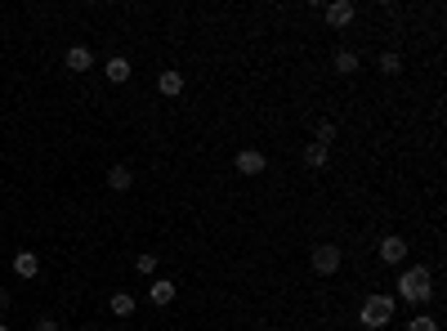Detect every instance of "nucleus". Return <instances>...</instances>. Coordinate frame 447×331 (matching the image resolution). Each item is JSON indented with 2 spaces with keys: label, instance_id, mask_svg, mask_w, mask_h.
Wrapping results in <instances>:
<instances>
[{
  "label": "nucleus",
  "instance_id": "nucleus-12",
  "mask_svg": "<svg viewBox=\"0 0 447 331\" xmlns=\"http://www.w3.org/2000/svg\"><path fill=\"white\" fill-rule=\"evenodd\" d=\"M157 90H161L165 98L184 94V72H161V76H157Z\"/></svg>",
  "mask_w": 447,
  "mask_h": 331
},
{
  "label": "nucleus",
  "instance_id": "nucleus-17",
  "mask_svg": "<svg viewBox=\"0 0 447 331\" xmlns=\"http://www.w3.org/2000/svg\"><path fill=\"white\" fill-rule=\"evenodd\" d=\"M313 135H318V139H313V143H336V121H318V130H313Z\"/></svg>",
  "mask_w": 447,
  "mask_h": 331
},
{
  "label": "nucleus",
  "instance_id": "nucleus-9",
  "mask_svg": "<svg viewBox=\"0 0 447 331\" xmlns=\"http://www.w3.org/2000/svg\"><path fill=\"white\" fill-rule=\"evenodd\" d=\"M63 63H68V72H90V68H94V54H90L86 45H72Z\"/></svg>",
  "mask_w": 447,
  "mask_h": 331
},
{
  "label": "nucleus",
  "instance_id": "nucleus-10",
  "mask_svg": "<svg viewBox=\"0 0 447 331\" xmlns=\"http://www.w3.org/2000/svg\"><path fill=\"white\" fill-rule=\"evenodd\" d=\"M108 188L130 193V188H135V170H130V166H112V170H108Z\"/></svg>",
  "mask_w": 447,
  "mask_h": 331
},
{
  "label": "nucleus",
  "instance_id": "nucleus-7",
  "mask_svg": "<svg viewBox=\"0 0 447 331\" xmlns=\"http://www.w3.org/2000/svg\"><path fill=\"white\" fill-rule=\"evenodd\" d=\"M175 295H179V287L170 282V277H157V282H153V287H148V300H153V305H161V309H165V305H170V300H175Z\"/></svg>",
  "mask_w": 447,
  "mask_h": 331
},
{
  "label": "nucleus",
  "instance_id": "nucleus-4",
  "mask_svg": "<svg viewBox=\"0 0 447 331\" xmlns=\"http://www.w3.org/2000/svg\"><path fill=\"white\" fill-rule=\"evenodd\" d=\"M358 19V5H354V0H331V5H327V23L331 27H349Z\"/></svg>",
  "mask_w": 447,
  "mask_h": 331
},
{
  "label": "nucleus",
  "instance_id": "nucleus-1",
  "mask_svg": "<svg viewBox=\"0 0 447 331\" xmlns=\"http://www.w3.org/2000/svg\"><path fill=\"white\" fill-rule=\"evenodd\" d=\"M429 295H434V277H429V269H403V277H399V295H394V300H407V305H425Z\"/></svg>",
  "mask_w": 447,
  "mask_h": 331
},
{
  "label": "nucleus",
  "instance_id": "nucleus-3",
  "mask_svg": "<svg viewBox=\"0 0 447 331\" xmlns=\"http://www.w3.org/2000/svg\"><path fill=\"white\" fill-rule=\"evenodd\" d=\"M313 273H322V277H331L340 269V246H331V242H322V246H313Z\"/></svg>",
  "mask_w": 447,
  "mask_h": 331
},
{
  "label": "nucleus",
  "instance_id": "nucleus-8",
  "mask_svg": "<svg viewBox=\"0 0 447 331\" xmlns=\"http://www.w3.org/2000/svg\"><path fill=\"white\" fill-rule=\"evenodd\" d=\"M14 273L31 282V277L41 273V255H36V251H19V255H14Z\"/></svg>",
  "mask_w": 447,
  "mask_h": 331
},
{
  "label": "nucleus",
  "instance_id": "nucleus-18",
  "mask_svg": "<svg viewBox=\"0 0 447 331\" xmlns=\"http://www.w3.org/2000/svg\"><path fill=\"white\" fill-rule=\"evenodd\" d=\"M380 72H385V76H394V72H403V58H399V54H394V49H389V54H380Z\"/></svg>",
  "mask_w": 447,
  "mask_h": 331
},
{
  "label": "nucleus",
  "instance_id": "nucleus-19",
  "mask_svg": "<svg viewBox=\"0 0 447 331\" xmlns=\"http://www.w3.org/2000/svg\"><path fill=\"white\" fill-rule=\"evenodd\" d=\"M407 331H438V322L429 318V313H416V318L407 322Z\"/></svg>",
  "mask_w": 447,
  "mask_h": 331
},
{
  "label": "nucleus",
  "instance_id": "nucleus-20",
  "mask_svg": "<svg viewBox=\"0 0 447 331\" xmlns=\"http://www.w3.org/2000/svg\"><path fill=\"white\" fill-rule=\"evenodd\" d=\"M36 331H58V322H54V318L45 313V318H36Z\"/></svg>",
  "mask_w": 447,
  "mask_h": 331
},
{
  "label": "nucleus",
  "instance_id": "nucleus-22",
  "mask_svg": "<svg viewBox=\"0 0 447 331\" xmlns=\"http://www.w3.org/2000/svg\"><path fill=\"white\" fill-rule=\"evenodd\" d=\"M0 331H9V327H5V322H0Z\"/></svg>",
  "mask_w": 447,
  "mask_h": 331
},
{
  "label": "nucleus",
  "instance_id": "nucleus-6",
  "mask_svg": "<svg viewBox=\"0 0 447 331\" xmlns=\"http://www.w3.org/2000/svg\"><path fill=\"white\" fill-rule=\"evenodd\" d=\"M376 251H380V260H385V264H403L407 260V242L403 238H380Z\"/></svg>",
  "mask_w": 447,
  "mask_h": 331
},
{
  "label": "nucleus",
  "instance_id": "nucleus-13",
  "mask_svg": "<svg viewBox=\"0 0 447 331\" xmlns=\"http://www.w3.org/2000/svg\"><path fill=\"white\" fill-rule=\"evenodd\" d=\"M108 309H112V313H117V318H130V313H135V295H125V291H117V295H112V300H108Z\"/></svg>",
  "mask_w": 447,
  "mask_h": 331
},
{
  "label": "nucleus",
  "instance_id": "nucleus-15",
  "mask_svg": "<svg viewBox=\"0 0 447 331\" xmlns=\"http://www.w3.org/2000/svg\"><path fill=\"white\" fill-rule=\"evenodd\" d=\"M336 72H340V76L358 72V54H354V49H340V54H336Z\"/></svg>",
  "mask_w": 447,
  "mask_h": 331
},
{
  "label": "nucleus",
  "instance_id": "nucleus-14",
  "mask_svg": "<svg viewBox=\"0 0 447 331\" xmlns=\"http://www.w3.org/2000/svg\"><path fill=\"white\" fill-rule=\"evenodd\" d=\"M327 157H331V153H327L322 143H309V148H304V166H309V170H322Z\"/></svg>",
  "mask_w": 447,
  "mask_h": 331
},
{
  "label": "nucleus",
  "instance_id": "nucleus-2",
  "mask_svg": "<svg viewBox=\"0 0 447 331\" xmlns=\"http://www.w3.org/2000/svg\"><path fill=\"white\" fill-rule=\"evenodd\" d=\"M394 305H399V300H394V295H385V291H380V295H367V300H362V309H358V322L367 327V331H385V327L394 322Z\"/></svg>",
  "mask_w": 447,
  "mask_h": 331
},
{
  "label": "nucleus",
  "instance_id": "nucleus-11",
  "mask_svg": "<svg viewBox=\"0 0 447 331\" xmlns=\"http://www.w3.org/2000/svg\"><path fill=\"white\" fill-rule=\"evenodd\" d=\"M103 76L112 81V86H125V81H130V58H108V68H103Z\"/></svg>",
  "mask_w": 447,
  "mask_h": 331
},
{
  "label": "nucleus",
  "instance_id": "nucleus-16",
  "mask_svg": "<svg viewBox=\"0 0 447 331\" xmlns=\"http://www.w3.org/2000/svg\"><path fill=\"white\" fill-rule=\"evenodd\" d=\"M135 273H143V277H153V273H157V255H153V251H143V255H135Z\"/></svg>",
  "mask_w": 447,
  "mask_h": 331
},
{
  "label": "nucleus",
  "instance_id": "nucleus-5",
  "mask_svg": "<svg viewBox=\"0 0 447 331\" xmlns=\"http://www.w3.org/2000/svg\"><path fill=\"white\" fill-rule=\"evenodd\" d=\"M233 166H237L242 175H264V166H269V157H264L260 148H242V153L233 157Z\"/></svg>",
  "mask_w": 447,
  "mask_h": 331
},
{
  "label": "nucleus",
  "instance_id": "nucleus-21",
  "mask_svg": "<svg viewBox=\"0 0 447 331\" xmlns=\"http://www.w3.org/2000/svg\"><path fill=\"white\" fill-rule=\"evenodd\" d=\"M5 309H9V291H5V287H0V313H5Z\"/></svg>",
  "mask_w": 447,
  "mask_h": 331
}]
</instances>
